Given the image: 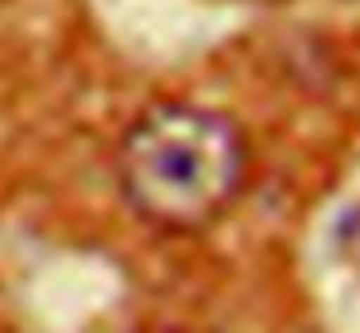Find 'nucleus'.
<instances>
[{
    "label": "nucleus",
    "instance_id": "nucleus-2",
    "mask_svg": "<svg viewBox=\"0 0 360 333\" xmlns=\"http://www.w3.org/2000/svg\"><path fill=\"white\" fill-rule=\"evenodd\" d=\"M155 333H182V329H155Z\"/></svg>",
    "mask_w": 360,
    "mask_h": 333
},
{
    "label": "nucleus",
    "instance_id": "nucleus-1",
    "mask_svg": "<svg viewBox=\"0 0 360 333\" xmlns=\"http://www.w3.org/2000/svg\"><path fill=\"white\" fill-rule=\"evenodd\" d=\"M252 167L248 136L198 101H155L117 147V186L143 225L194 232L236 206Z\"/></svg>",
    "mask_w": 360,
    "mask_h": 333
}]
</instances>
